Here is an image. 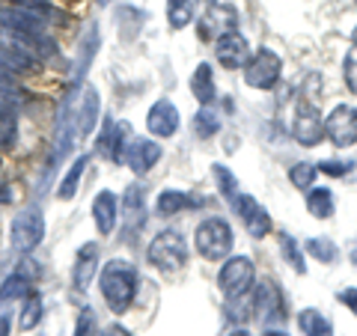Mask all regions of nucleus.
Returning <instances> with one entry per match:
<instances>
[{
    "label": "nucleus",
    "mask_w": 357,
    "mask_h": 336,
    "mask_svg": "<svg viewBox=\"0 0 357 336\" xmlns=\"http://www.w3.org/2000/svg\"><path fill=\"white\" fill-rule=\"evenodd\" d=\"M102 295L116 316L128 312L134 295H137V268L126 259L107 262L102 271Z\"/></svg>",
    "instance_id": "1"
},
{
    "label": "nucleus",
    "mask_w": 357,
    "mask_h": 336,
    "mask_svg": "<svg viewBox=\"0 0 357 336\" xmlns=\"http://www.w3.org/2000/svg\"><path fill=\"white\" fill-rule=\"evenodd\" d=\"M45 238V215L39 206H27L21 208L13 217V227H9V250L15 256H27L42 244Z\"/></svg>",
    "instance_id": "2"
},
{
    "label": "nucleus",
    "mask_w": 357,
    "mask_h": 336,
    "mask_svg": "<svg viewBox=\"0 0 357 336\" xmlns=\"http://www.w3.org/2000/svg\"><path fill=\"white\" fill-rule=\"evenodd\" d=\"M197 250L206 256V259L218 262V259H227V253L232 250V229L229 223H223L218 217L203 220L197 227Z\"/></svg>",
    "instance_id": "3"
},
{
    "label": "nucleus",
    "mask_w": 357,
    "mask_h": 336,
    "mask_svg": "<svg viewBox=\"0 0 357 336\" xmlns=\"http://www.w3.org/2000/svg\"><path fill=\"white\" fill-rule=\"evenodd\" d=\"M149 262L161 271H178L188 262V247L178 232H161L149 244Z\"/></svg>",
    "instance_id": "4"
},
{
    "label": "nucleus",
    "mask_w": 357,
    "mask_h": 336,
    "mask_svg": "<svg viewBox=\"0 0 357 336\" xmlns=\"http://www.w3.org/2000/svg\"><path fill=\"white\" fill-rule=\"evenodd\" d=\"M280 72H283V60L274 51L259 48L256 57L244 66V81L253 89H274V84L280 81Z\"/></svg>",
    "instance_id": "5"
},
{
    "label": "nucleus",
    "mask_w": 357,
    "mask_h": 336,
    "mask_svg": "<svg viewBox=\"0 0 357 336\" xmlns=\"http://www.w3.org/2000/svg\"><path fill=\"white\" fill-rule=\"evenodd\" d=\"M45 15L33 13V9H21V6H0V27L9 30L15 39H33V36H42L45 33Z\"/></svg>",
    "instance_id": "6"
},
{
    "label": "nucleus",
    "mask_w": 357,
    "mask_h": 336,
    "mask_svg": "<svg viewBox=\"0 0 357 336\" xmlns=\"http://www.w3.org/2000/svg\"><path fill=\"white\" fill-rule=\"evenodd\" d=\"M218 283H220V289H223V295L227 298H238L244 292H250V286H253V262L248 259V256H236V259H229L227 265L220 268Z\"/></svg>",
    "instance_id": "7"
},
{
    "label": "nucleus",
    "mask_w": 357,
    "mask_h": 336,
    "mask_svg": "<svg viewBox=\"0 0 357 336\" xmlns=\"http://www.w3.org/2000/svg\"><path fill=\"white\" fill-rule=\"evenodd\" d=\"M325 134L331 137L333 146H354L357 143V110L349 105H340L333 114L325 119Z\"/></svg>",
    "instance_id": "8"
},
{
    "label": "nucleus",
    "mask_w": 357,
    "mask_h": 336,
    "mask_svg": "<svg viewBox=\"0 0 357 336\" xmlns=\"http://www.w3.org/2000/svg\"><path fill=\"white\" fill-rule=\"evenodd\" d=\"M292 131L298 143H304V146H316L321 140V134H325V122H321V110L310 102H298L295 107V122H292Z\"/></svg>",
    "instance_id": "9"
},
{
    "label": "nucleus",
    "mask_w": 357,
    "mask_h": 336,
    "mask_svg": "<svg viewBox=\"0 0 357 336\" xmlns=\"http://www.w3.org/2000/svg\"><path fill=\"white\" fill-rule=\"evenodd\" d=\"M238 24V13L232 6L227 3H211L208 6V13L203 15V21H199V39L203 42H211V39H220L223 33H229V30H236Z\"/></svg>",
    "instance_id": "10"
},
{
    "label": "nucleus",
    "mask_w": 357,
    "mask_h": 336,
    "mask_svg": "<svg viewBox=\"0 0 357 336\" xmlns=\"http://www.w3.org/2000/svg\"><path fill=\"white\" fill-rule=\"evenodd\" d=\"M36 69H39V57H36V54H30L27 48H21V45L0 42V75L21 77V75H30Z\"/></svg>",
    "instance_id": "11"
},
{
    "label": "nucleus",
    "mask_w": 357,
    "mask_h": 336,
    "mask_svg": "<svg viewBox=\"0 0 357 336\" xmlns=\"http://www.w3.org/2000/svg\"><path fill=\"white\" fill-rule=\"evenodd\" d=\"M128 140H131V128L126 125V122H116V119L107 116L102 134H98V146L96 149H98V155H105V158L119 164L122 152H126V146H128Z\"/></svg>",
    "instance_id": "12"
},
{
    "label": "nucleus",
    "mask_w": 357,
    "mask_h": 336,
    "mask_svg": "<svg viewBox=\"0 0 357 336\" xmlns=\"http://www.w3.org/2000/svg\"><path fill=\"white\" fill-rule=\"evenodd\" d=\"M215 54H218L220 66H227V69H244L248 60H250V45H248V39H244L241 33L229 30V33H223V36L218 39Z\"/></svg>",
    "instance_id": "13"
},
{
    "label": "nucleus",
    "mask_w": 357,
    "mask_h": 336,
    "mask_svg": "<svg viewBox=\"0 0 357 336\" xmlns=\"http://www.w3.org/2000/svg\"><path fill=\"white\" fill-rule=\"evenodd\" d=\"M98 110H102V102H98V89L96 86H84L81 98L75 105V131L77 137H89L98 122Z\"/></svg>",
    "instance_id": "14"
},
{
    "label": "nucleus",
    "mask_w": 357,
    "mask_h": 336,
    "mask_svg": "<svg viewBox=\"0 0 357 336\" xmlns=\"http://www.w3.org/2000/svg\"><path fill=\"white\" fill-rule=\"evenodd\" d=\"M232 203H236L238 217H241V223L248 227V232L253 235V238H265V235L271 232V217H268V211L256 203L253 197H236Z\"/></svg>",
    "instance_id": "15"
},
{
    "label": "nucleus",
    "mask_w": 357,
    "mask_h": 336,
    "mask_svg": "<svg viewBox=\"0 0 357 336\" xmlns=\"http://www.w3.org/2000/svg\"><path fill=\"white\" fill-rule=\"evenodd\" d=\"M158 158H161V146H158V143L143 140V137L128 140V146H126V164H128L137 176L149 173L152 167L158 164Z\"/></svg>",
    "instance_id": "16"
},
{
    "label": "nucleus",
    "mask_w": 357,
    "mask_h": 336,
    "mask_svg": "<svg viewBox=\"0 0 357 336\" xmlns=\"http://www.w3.org/2000/svg\"><path fill=\"white\" fill-rule=\"evenodd\" d=\"M253 312H256V319H259L262 324H271L274 319L280 321L283 319V304H280V292H277V286L274 283H262L259 289H256V295H253Z\"/></svg>",
    "instance_id": "17"
},
{
    "label": "nucleus",
    "mask_w": 357,
    "mask_h": 336,
    "mask_svg": "<svg viewBox=\"0 0 357 336\" xmlns=\"http://www.w3.org/2000/svg\"><path fill=\"white\" fill-rule=\"evenodd\" d=\"M146 125H149V131L155 134V137H173V134L178 131V110L173 107V102L161 98V102L152 105Z\"/></svg>",
    "instance_id": "18"
},
{
    "label": "nucleus",
    "mask_w": 357,
    "mask_h": 336,
    "mask_svg": "<svg viewBox=\"0 0 357 336\" xmlns=\"http://www.w3.org/2000/svg\"><path fill=\"white\" fill-rule=\"evenodd\" d=\"M98 45H102V36H98V24L89 21L84 27V36H81V45H77V60H75V84H81L86 77V69L93 57L98 54Z\"/></svg>",
    "instance_id": "19"
},
{
    "label": "nucleus",
    "mask_w": 357,
    "mask_h": 336,
    "mask_svg": "<svg viewBox=\"0 0 357 336\" xmlns=\"http://www.w3.org/2000/svg\"><path fill=\"white\" fill-rule=\"evenodd\" d=\"M116 217H119V203L110 190H102L96 199H93V220H96V229L102 235H110L116 229Z\"/></svg>",
    "instance_id": "20"
},
{
    "label": "nucleus",
    "mask_w": 357,
    "mask_h": 336,
    "mask_svg": "<svg viewBox=\"0 0 357 336\" xmlns=\"http://www.w3.org/2000/svg\"><path fill=\"white\" fill-rule=\"evenodd\" d=\"M96 268H98V244H84V247L77 250V262H75V271H72L75 289H86L93 283Z\"/></svg>",
    "instance_id": "21"
},
{
    "label": "nucleus",
    "mask_w": 357,
    "mask_h": 336,
    "mask_svg": "<svg viewBox=\"0 0 357 336\" xmlns=\"http://www.w3.org/2000/svg\"><path fill=\"white\" fill-rule=\"evenodd\" d=\"M18 137V119L15 107L6 96H0V149H13Z\"/></svg>",
    "instance_id": "22"
},
{
    "label": "nucleus",
    "mask_w": 357,
    "mask_h": 336,
    "mask_svg": "<svg viewBox=\"0 0 357 336\" xmlns=\"http://www.w3.org/2000/svg\"><path fill=\"white\" fill-rule=\"evenodd\" d=\"M86 164H89L86 155H77V158L72 161V167H69V173L63 176V182L57 188V197L63 199V203H69V199L77 194V185H81V178L86 173Z\"/></svg>",
    "instance_id": "23"
},
{
    "label": "nucleus",
    "mask_w": 357,
    "mask_h": 336,
    "mask_svg": "<svg viewBox=\"0 0 357 336\" xmlns=\"http://www.w3.org/2000/svg\"><path fill=\"white\" fill-rule=\"evenodd\" d=\"M197 206V199H191L185 194V190H161L158 203H155V208H158V215L170 217V215H178L182 208H191Z\"/></svg>",
    "instance_id": "24"
},
{
    "label": "nucleus",
    "mask_w": 357,
    "mask_h": 336,
    "mask_svg": "<svg viewBox=\"0 0 357 336\" xmlns=\"http://www.w3.org/2000/svg\"><path fill=\"white\" fill-rule=\"evenodd\" d=\"M191 93H194L197 102H203V105H208L211 98H215V75H211V69L206 63L197 66V72L191 77Z\"/></svg>",
    "instance_id": "25"
},
{
    "label": "nucleus",
    "mask_w": 357,
    "mask_h": 336,
    "mask_svg": "<svg viewBox=\"0 0 357 336\" xmlns=\"http://www.w3.org/2000/svg\"><path fill=\"white\" fill-rule=\"evenodd\" d=\"M298 324H301V333H307V336H333L331 321L319 310H301Z\"/></svg>",
    "instance_id": "26"
},
{
    "label": "nucleus",
    "mask_w": 357,
    "mask_h": 336,
    "mask_svg": "<svg viewBox=\"0 0 357 336\" xmlns=\"http://www.w3.org/2000/svg\"><path fill=\"white\" fill-rule=\"evenodd\" d=\"M126 217H128V227H131V220H134V229L143 223V217H146V206H143V188L140 185H131L126 190Z\"/></svg>",
    "instance_id": "27"
},
{
    "label": "nucleus",
    "mask_w": 357,
    "mask_h": 336,
    "mask_svg": "<svg viewBox=\"0 0 357 336\" xmlns=\"http://www.w3.org/2000/svg\"><path fill=\"white\" fill-rule=\"evenodd\" d=\"M307 208L312 217H331L333 215V194L328 188H316L307 197Z\"/></svg>",
    "instance_id": "28"
},
{
    "label": "nucleus",
    "mask_w": 357,
    "mask_h": 336,
    "mask_svg": "<svg viewBox=\"0 0 357 336\" xmlns=\"http://www.w3.org/2000/svg\"><path fill=\"white\" fill-rule=\"evenodd\" d=\"M42 321V298L39 295H27L24 298V307H21V330H33L36 324Z\"/></svg>",
    "instance_id": "29"
},
{
    "label": "nucleus",
    "mask_w": 357,
    "mask_h": 336,
    "mask_svg": "<svg viewBox=\"0 0 357 336\" xmlns=\"http://www.w3.org/2000/svg\"><path fill=\"white\" fill-rule=\"evenodd\" d=\"M277 241H280V250H283V256H286V262L295 268L298 274H307V265H304V256H301V247L295 244V238L292 235H286V232H280L277 235Z\"/></svg>",
    "instance_id": "30"
},
{
    "label": "nucleus",
    "mask_w": 357,
    "mask_h": 336,
    "mask_svg": "<svg viewBox=\"0 0 357 336\" xmlns=\"http://www.w3.org/2000/svg\"><path fill=\"white\" fill-rule=\"evenodd\" d=\"M30 295V277H24L21 271H15L13 277L0 289V300H13V298H27Z\"/></svg>",
    "instance_id": "31"
},
{
    "label": "nucleus",
    "mask_w": 357,
    "mask_h": 336,
    "mask_svg": "<svg viewBox=\"0 0 357 336\" xmlns=\"http://www.w3.org/2000/svg\"><path fill=\"white\" fill-rule=\"evenodd\" d=\"M170 24L176 30H182L185 24H191V15H194V9H191V0H170Z\"/></svg>",
    "instance_id": "32"
},
{
    "label": "nucleus",
    "mask_w": 357,
    "mask_h": 336,
    "mask_svg": "<svg viewBox=\"0 0 357 336\" xmlns=\"http://www.w3.org/2000/svg\"><path fill=\"white\" fill-rule=\"evenodd\" d=\"M316 173H319V167H312V164H307V161H301V164H295L292 170H289V178H292V185H295V188L307 190V188H312V178H316Z\"/></svg>",
    "instance_id": "33"
},
{
    "label": "nucleus",
    "mask_w": 357,
    "mask_h": 336,
    "mask_svg": "<svg viewBox=\"0 0 357 336\" xmlns=\"http://www.w3.org/2000/svg\"><path fill=\"white\" fill-rule=\"evenodd\" d=\"M307 250L316 256V259H321V262H333V259H337V244H333L331 238H310Z\"/></svg>",
    "instance_id": "34"
},
{
    "label": "nucleus",
    "mask_w": 357,
    "mask_h": 336,
    "mask_svg": "<svg viewBox=\"0 0 357 336\" xmlns=\"http://www.w3.org/2000/svg\"><path fill=\"white\" fill-rule=\"evenodd\" d=\"M215 178H218V188H220V194H223V197H229V199H236V197H238V182H236V176H232L227 167L215 164Z\"/></svg>",
    "instance_id": "35"
},
{
    "label": "nucleus",
    "mask_w": 357,
    "mask_h": 336,
    "mask_svg": "<svg viewBox=\"0 0 357 336\" xmlns=\"http://www.w3.org/2000/svg\"><path fill=\"white\" fill-rule=\"evenodd\" d=\"M194 125H197V134H199V137H211V134H215V131L220 128V119H218L215 114H211V110H199Z\"/></svg>",
    "instance_id": "36"
},
{
    "label": "nucleus",
    "mask_w": 357,
    "mask_h": 336,
    "mask_svg": "<svg viewBox=\"0 0 357 336\" xmlns=\"http://www.w3.org/2000/svg\"><path fill=\"white\" fill-rule=\"evenodd\" d=\"M345 84H349V89L357 96V48L345 54Z\"/></svg>",
    "instance_id": "37"
},
{
    "label": "nucleus",
    "mask_w": 357,
    "mask_h": 336,
    "mask_svg": "<svg viewBox=\"0 0 357 336\" xmlns=\"http://www.w3.org/2000/svg\"><path fill=\"white\" fill-rule=\"evenodd\" d=\"M6 3H9V6H21V9H33V13H39V15H45V18L54 13L48 0H6Z\"/></svg>",
    "instance_id": "38"
},
{
    "label": "nucleus",
    "mask_w": 357,
    "mask_h": 336,
    "mask_svg": "<svg viewBox=\"0 0 357 336\" xmlns=\"http://www.w3.org/2000/svg\"><path fill=\"white\" fill-rule=\"evenodd\" d=\"M75 336H96V319H93V312H81V319H77V328H75Z\"/></svg>",
    "instance_id": "39"
},
{
    "label": "nucleus",
    "mask_w": 357,
    "mask_h": 336,
    "mask_svg": "<svg viewBox=\"0 0 357 336\" xmlns=\"http://www.w3.org/2000/svg\"><path fill=\"white\" fill-rule=\"evenodd\" d=\"M337 298H340V304H345V307H349L354 316H357V289H342Z\"/></svg>",
    "instance_id": "40"
},
{
    "label": "nucleus",
    "mask_w": 357,
    "mask_h": 336,
    "mask_svg": "<svg viewBox=\"0 0 357 336\" xmlns=\"http://www.w3.org/2000/svg\"><path fill=\"white\" fill-rule=\"evenodd\" d=\"M319 167H321V173H328V176H345V170H349V167L340 164V161H325Z\"/></svg>",
    "instance_id": "41"
},
{
    "label": "nucleus",
    "mask_w": 357,
    "mask_h": 336,
    "mask_svg": "<svg viewBox=\"0 0 357 336\" xmlns=\"http://www.w3.org/2000/svg\"><path fill=\"white\" fill-rule=\"evenodd\" d=\"M13 333V321H9L6 312H0V336H9Z\"/></svg>",
    "instance_id": "42"
},
{
    "label": "nucleus",
    "mask_w": 357,
    "mask_h": 336,
    "mask_svg": "<svg viewBox=\"0 0 357 336\" xmlns=\"http://www.w3.org/2000/svg\"><path fill=\"white\" fill-rule=\"evenodd\" d=\"M105 336H131V333H128L126 328H110V330H107Z\"/></svg>",
    "instance_id": "43"
},
{
    "label": "nucleus",
    "mask_w": 357,
    "mask_h": 336,
    "mask_svg": "<svg viewBox=\"0 0 357 336\" xmlns=\"http://www.w3.org/2000/svg\"><path fill=\"white\" fill-rule=\"evenodd\" d=\"M229 336H250L248 330H236V333H229Z\"/></svg>",
    "instance_id": "44"
},
{
    "label": "nucleus",
    "mask_w": 357,
    "mask_h": 336,
    "mask_svg": "<svg viewBox=\"0 0 357 336\" xmlns=\"http://www.w3.org/2000/svg\"><path fill=\"white\" fill-rule=\"evenodd\" d=\"M265 336H286V333H280V330H271V333H265Z\"/></svg>",
    "instance_id": "45"
},
{
    "label": "nucleus",
    "mask_w": 357,
    "mask_h": 336,
    "mask_svg": "<svg viewBox=\"0 0 357 336\" xmlns=\"http://www.w3.org/2000/svg\"><path fill=\"white\" fill-rule=\"evenodd\" d=\"M354 45H357V27H354Z\"/></svg>",
    "instance_id": "46"
},
{
    "label": "nucleus",
    "mask_w": 357,
    "mask_h": 336,
    "mask_svg": "<svg viewBox=\"0 0 357 336\" xmlns=\"http://www.w3.org/2000/svg\"><path fill=\"white\" fill-rule=\"evenodd\" d=\"M206 3H218V0H206Z\"/></svg>",
    "instance_id": "47"
},
{
    "label": "nucleus",
    "mask_w": 357,
    "mask_h": 336,
    "mask_svg": "<svg viewBox=\"0 0 357 336\" xmlns=\"http://www.w3.org/2000/svg\"><path fill=\"white\" fill-rule=\"evenodd\" d=\"M98 3H102V6H105V3H107V0H98Z\"/></svg>",
    "instance_id": "48"
}]
</instances>
